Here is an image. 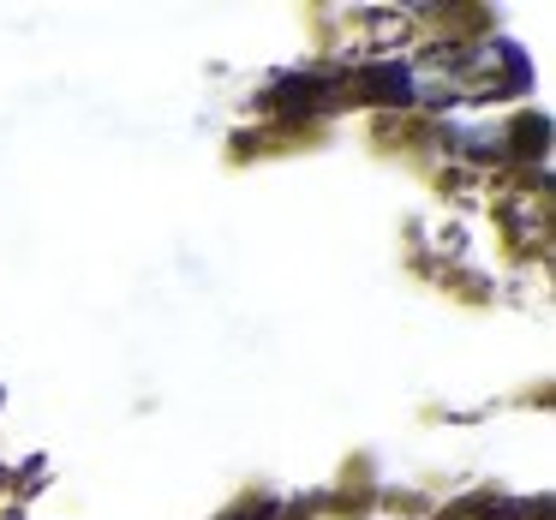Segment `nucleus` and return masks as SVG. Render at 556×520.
<instances>
[]
</instances>
